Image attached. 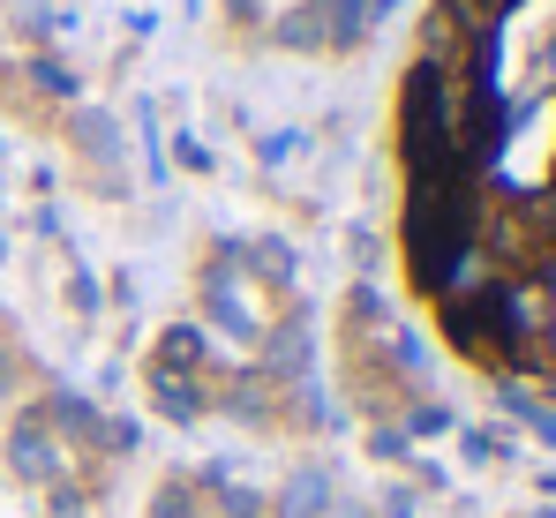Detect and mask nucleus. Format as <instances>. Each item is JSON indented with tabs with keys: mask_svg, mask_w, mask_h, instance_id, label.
I'll use <instances>...</instances> for the list:
<instances>
[{
	"mask_svg": "<svg viewBox=\"0 0 556 518\" xmlns=\"http://www.w3.org/2000/svg\"><path fill=\"white\" fill-rule=\"evenodd\" d=\"M8 466H15L23 481H53L61 451H53V421H46V414H23V421H15V435H8Z\"/></svg>",
	"mask_w": 556,
	"mask_h": 518,
	"instance_id": "obj_1",
	"label": "nucleus"
},
{
	"mask_svg": "<svg viewBox=\"0 0 556 518\" xmlns=\"http://www.w3.org/2000/svg\"><path fill=\"white\" fill-rule=\"evenodd\" d=\"M324 504H331V481H324V473H301V481L286 489V504H278V511H286V518H316Z\"/></svg>",
	"mask_w": 556,
	"mask_h": 518,
	"instance_id": "obj_2",
	"label": "nucleus"
},
{
	"mask_svg": "<svg viewBox=\"0 0 556 518\" xmlns=\"http://www.w3.org/2000/svg\"><path fill=\"white\" fill-rule=\"evenodd\" d=\"M151 383H159V406H166V414H174V421H188V414H195V383H181V376H174V368H159V376H151Z\"/></svg>",
	"mask_w": 556,
	"mask_h": 518,
	"instance_id": "obj_3",
	"label": "nucleus"
},
{
	"mask_svg": "<svg viewBox=\"0 0 556 518\" xmlns=\"http://www.w3.org/2000/svg\"><path fill=\"white\" fill-rule=\"evenodd\" d=\"M76 143H84L91 159H113V143H121V136H113V121H105V113H76Z\"/></svg>",
	"mask_w": 556,
	"mask_h": 518,
	"instance_id": "obj_4",
	"label": "nucleus"
},
{
	"mask_svg": "<svg viewBox=\"0 0 556 518\" xmlns=\"http://www.w3.org/2000/svg\"><path fill=\"white\" fill-rule=\"evenodd\" d=\"M30 84L46 90V98H76V76H68L61 61H30Z\"/></svg>",
	"mask_w": 556,
	"mask_h": 518,
	"instance_id": "obj_5",
	"label": "nucleus"
},
{
	"mask_svg": "<svg viewBox=\"0 0 556 518\" xmlns=\"http://www.w3.org/2000/svg\"><path fill=\"white\" fill-rule=\"evenodd\" d=\"M271 368H278V376H293V368H301V324H293V331H278V345H271Z\"/></svg>",
	"mask_w": 556,
	"mask_h": 518,
	"instance_id": "obj_6",
	"label": "nucleus"
},
{
	"mask_svg": "<svg viewBox=\"0 0 556 518\" xmlns=\"http://www.w3.org/2000/svg\"><path fill=\"white\" fill-rule=\"evenodd\" d=\"M166 361H203V339H195V331H166Z\"/></svg>",
	"mask_w": 556,
	"mask_h": 518,
	"instance_id": "obj_7",
	"label": "nucleus"
},
{
	"mask_svg": "<svg viewBox=\"0 0 556 518\" xmlns=\"http://www.w3.org/2000/svg\"><path fill=\"white\" fill-rule=\"evenodd\" d=\"M249 15H256V0H233V23H249Z\"/></svg>",
	"mask_w": 556,
	"mask_h": 518,
	"instance_id": "obj_8",
	"label": "nucleus"
},
{
	"mask_svg": "<svg viewBox=\"0 0 556 518\" xmlns=\"http://www.w3.org/2000/svg\"><path fill=\"white\" fill-rule=\"evenodd\" d=\"M0 391H8V353H0Z\"/></svg>",
	"mask_w": 556,
	"mask_h": 518,
	"instance_id": "obj_9",
	"label": "nucleus"
}]
</instances>
